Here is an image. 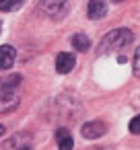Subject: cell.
Returning <instances> with one entry per match:
<instances>
[{
    "instance_id": "obj_2",
    "label": "cell",
    "mask_w": 140,
    "mask_h": 150,
    "mask_svg": "<svg viewBox=\"0 0 140 150\" xmlns=\"http://www.w3.org/2000/svg\"><path fill=\"white\" fill-rule=\"evenodd\" d=\"M132 39H134V35H132L130 29H113V31H109V33L101 39V43H99V47H97V54H99V56L115 54L117 50L128 47V45L132 43Z\"/></svg>"
},
{
    "instance_id": "obj_13",
    "label": "cell",
    "mask_w": 140,
    "mask_h": 150,
    "mask_svg": "<svg viewBox=\"0 0 140 150\" xmlns=\"http://www.w3.org/2000/svg\"><path fill=\"white\" fill-rule=\"evenodd\" d=\"M130 132H132V134H140V115H136V117L130 121Z\"/></svg>"
},
{
    "instance_id": "obj_10",
    "label": "cell",
    "mask_w": 140,
    "mask_h": 150,
    "mask_svg": "<svg viewBox=\"0 0 140 150\" xmlns=\"http://www.w3.org/2000/svg\"><path fill=\"white\" fill-rule=\"evenodd\" d=\"M72 45H74V50H78V52H87V50H89V45H91V41H89V37H87V35L78 33V35H74V37H72Z\"/></svg>"
},
{
    "instance_id": "obj_5",
    "label": "cell",
    "mask_w": 140,
    "mask_h": 150,
    "mask_svg": "<svg viewBox=\"0 0 140 150\" xmlns=\"http://www.w3.org/2000/svg\"><path fill=\"white\" fill-rule=\"evenodd\" d=\"M17 52L13 45H0V70H9L15 64Z\"/></svg>"
},
{
    "instance_id": "obj_15",
    "label": "cell",
    "mask_w": 140,
    "mask_h": 150,
    "mask_svg": "<svg viewBox=\"0 0 140 150\" xmlns=\"http://www.w3.org/2000/svg\"><path fill=\"white\" fill-rule=\"evenodd\" d=\"M113 2H124V0H113Z\"/></svg>"
},
{
    "instance_id": "obj_9",
    "label": "cell",
    "mask_w": 140,
    "mask_h": 150,
    "mask_svg": "<svg viewBox=\"0 0 140 150\" xmlns=\"http://www.w3.org/2000/svg\"><path fill=\"white\" fill-rule=\"evenodd\" d=\"M56 142H58L60 150H72L74 148V140H72V136H70V132L66 127H60L56 132Z\"/></svg>"
},
{
    "instance_id": "obj_14",
    "label": "cell",
    "mask_w": 140,
    "mask_h": 150,
    "mask_svg": "<svg viewBox=\"0 0 140 150\" xmlns=\"http://www.w3.org/2000/svg\"><path fill=\"white\" fill-rule=\"evenodd\" d=\"M4 134V125H0V136H2Z\"/></svg>"
},
{
    "instance_id": "obj_11",
    "label": "cell",
    "mask_w": 140,
    "mask_h": 150,
    "mask_svg": "<svg viewBox=\"0 0 140 150\" xmlns=\"http://www.w3.org/2000/svg\"><path fill=\"white\" fill-rule=\"evenodd\" d=\"M23 4V0H0V11H4V13H11L15 8H19Z\"/></svg>"
},
{
    "instance_id": "obj_4",
    "label": "cell",
    "mask_w": 140,
    "mask_h": 150,
    "mask_svg": "<svg viewBox=\"0 0 140 150\" xmlns=\"http://www.w3.org/2000/svg\"><path fill=\"white\" fill-rule=\"evenodd\" d=\"M80 132H82V136H85L87 140H97V138L105 136L107 127H105L103 121H87V123L80 127Z\"/></svg>"
},
{
    "instance_id": "obj_3",
    "label": "cell",
    "mask_w": 140,
    "mask_h": 150,
    "mask_svg": "<svg viewBox=\"0 0 140 150\" xmlns=\"http://www.w3.org/2000/svg\"><path fill=\"white\" fill-rule=\"evenodd\" d=\"M39 11L52 21H62L68 15V0H39Z\"/></svg>"
},
{
    "instance_id": "obj_8",
    "label": "cell",
    "mask_w": 140,
    "mask_h": 150,
    "mask_svg": "<svg viewBox=\"0 0 140 150\" xmlns=\"http://www.w3.org/2000/svg\"><path fill=\"white\" fill-rule=\"evenodd\" d=\"M107 13V2L105 0H89V19H103Z\"/></svg>"
},
{
    "instance_id": "obj_7",
    "label": "cell",
    "mask_w": 140,
    "mask_h": 150,
    "mask_svg": "<svg viewBox=\"0 0 140 150\" xmlns=\"http://www.w3.org/2000/svg\"><path fill=\"white\" fill-rule=\"evenodd\" d=\"M4 150H31L29 136H25V134H19V136L11 138V140L4 144Z\"/></svg>"
},
{
    "instance_id": "obj_6",
    "label": "cell",
    "mask_w": 140,
    "mask_h": 150,
    "mask_svg": "<svg viewBox=\"0 0 140 150\" xmlns=\"http://www.w3.org/2000/svg\"><path fill=\"white\" fill-rule=\"evenodd\" d=\"M74 64H76V60H74L72 54H60V56L56 58V70H58L60 74H68V72L74 68Z\"/></svg>"
},
{
    "instance_id": "obj_12",
    "label": "cell",
    "mask_w": 140,
    "mask_h": 150,
    "mask_svg": "<svg viewBox=\"0 0 140 150\" xmlns=\"http://www.w3.org/2000/svg\"><path fill=\"white\" fill-rule=\"evenodd\" d=\"M132 68H134V74L140 78V47L136 50V54H134V62H132Z\"/></svg>"
},
{
    "instance_id": "obj_1",
    "label": "cell",
    "mask_w": 140,
    "mask_h": 150,
    "mask_svg": "<svg viewBox=\"0 0 140 150\" xmlns=\"http://www.w3.org/2000/svg\"><path fill=\"white\" fill-rule=\"evenodd\" d=\"M19 84H21L19 74L0 78V113H11L19 107V93H17Z\"/></svg>"
}]
</instances>
